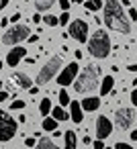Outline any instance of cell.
Wrapping results in <instances>:
<instances>
[{
	"instance_id": "cell-20",
	"label": "cell",
	"mask_w": 137,
	"mask_h": 149,
	"mask_svg": "<svg viewBox=\"0 0 137 149\" xmlns=\"http://www.w3.org/2000/svg\"><path fill=\"white\" fill-rule=\"evenodd\" d=\"M51 100L49 98H41V102H39V112L41 114H51Z\"/></svg>"
},
{
	"instance_id": "cell-40",
	"label": "cell",
	"mask_w": 137,
	"mask_h": 149,
	"mask_svg": "<svg viewBox=\"0 0 137 149\" xmlns=\"http://www.w3.org/2000/svg\"><path fill=\"white\" fill-rule=\"evenodd\" d=\"M131 139H133V141H137V129H133V131H131Z\"/></svg>"
},
{
	"instance_id": "cell-44",
	"label": "cell",
	"mask_w": 137,
	"mask_h": 149,
	"mask_svg": "<svg viewBox=\"0 0 137 149\" xmlns=\"http://www.w3.org/2000/svg\"><path fill=\"white\" fill-rule=\"evenodd\" d=\"M104 149H113V147H104Z\"/></svg>"
},
{
	"instance_id": "cell-9",
	"label": "cell",
	"mask_w": 137,
	"mask_h": 149,
	"mask_svg": "<svg viewBox=\"0 0 137 149\" xmlns=\"http://www.w3.org/2000/svg\"><path fill=\"white\" fill-rule=\"evenodd\" d=\"M133 120H135V112H133L131 108H119V110L115 112V125H117V129H121V131H127V129L133 125Z\"/></svg>"
},
{
	"instance_id": "cell-31",
	"label": "cell",
	"mask_w": 137,
	"mask_h": 149,
	"mask_svg": "<svg viewBox=\"0 0 137 149\" xmlns=\"http://www.w3.org/2000/svg\"><path fill=\"white\" fill-rule=\"evenodd\" d=\"M57 2H59V6H62L64 10H68V8H70V0H57Z\"/></svg>"
},
{
	"instance_id": "cell-14",
	"label": "cell",
	"mask_w": 137,
	"mask_h": 149,
	"mask_svg": "<svg viewBox=\"0 0 137 149\" xmlns=\"http://www.w3.org/2000/svg\"><path fill=\"white\" fill-rule=\"evenodd\" d=\"M113 86H115V78L113 76H104V80H100V94L106 96L108 92H113Z\"/></svg>"
},
{
	"instance_id": "cell-29",
	"label": "cell",
	"mask_w": 137,
	"mask_h": 149,
	"mask_svg": "<svg viewBox=\"0 0 137 149\" xmlns=\"http://www.w3.org/2000/svg\"><path fill=\"white\" fill-rule=\"evenodd\" d=\"M25 145H27V147H35V145H37V141H35L33 137H29V139H25Z\"/></svg>"
},
{
	"instance_id": "cell-13",
	"label": "cell",
	"mask_w": 137,
	"mask_h": 149,
	"mask_svg": "<svg viewBox=\"0 0 137 149\" xmlns=\"http://www.w3.org/2000/svg\"><path fill=\"white\" fill-rule=\"evenodd\" d=\"M10 80H13L19 88H27V90H29V88L33 86V84H31V78H29L27 74H13V78H10Z\"/></svg>"
},
{
	"instance_id": "cell-15",
	"label": "cell",
	"mask_w": 137,
	"mask_h": 149,
	"mask_svg": "<svg viewBox=\"0 0 137 149\" xmlns=\"http://www.w3.org/2000/svg\"><path fill=\"white\" fill-rule=\"evenodd\" d=\"M98 106H100V98L96 96H88L82 100V110H96Z\"/></svg>"
},
{
	"instance_id": "cell-11",
	"label": "cell",
	"mask_w": 137,
	"mask_h": 149,
	"mask_svg": "<svg viewBox=\"0 0 137 149\" xmlns=\"http://www.w3.org/2000/svg\"><path fill=\"white\" fill-rule=\"evenodd\" d=\"M25 55H27V49L17 45L15 49L8 51V55H6V63H8V65H19V61H21Z\"/></svg>"
},
{
	"instance_id": "cell-23",
	"label": "cell",
	"mask_w": 137,
	"mask_h": 149,
	"mask_svg": "<svg viewBox=\"0 0 137 149\" xmlns=\"http://www.w3.org/2000/svg\"><path fill=\"white\" fill-rule=\"evenodd\" d=\"M43 23H45L47 27H55V25H59V17H53V15H47V17H43Z\"/></svg>"
},
{
	"instance_id": "cell-37",
	"label": "cell",
	"mask_w": 137,
	"mask_h": 149,
	"mask_svg": "<svg viewBox=\"0 0 137 149\" xmlns=\"http://www.w3.org/2000/svg\"><path fill=\"white\" fill-rule=\"evenodd\" d=\"M27 41H29V43H35V41H37V35H29V39H27Z\"/></svg>"
},
{
	"instance_id": "cell-10",
	"label": "cell",
	"mask_w": 137,
	"mask_h": 149,
	"mask_svg": "<svg viewBox=\"0 0 137 149\" xmlns=\"http://www.w3.org/2000/svg\"><path fill=\"white\" fill-rule=\"evenodd\" d=\"M113 133V123L106 116H98L96 118V137L98 139H106Z\"/></svg>"
},
{
	"instance_id": "cell-5",
	"label": "cell",
	"mask_w": 137,
	"mask_h": 149,
	"mask_svg": "<svg viewBox=\"0 0 137 149\" xmlns=\"http://www.w3.org/2000/svg\"><path fill=\"white\" fill-rule=\"evenodd\" d=\"M59 68H62V57L59 55H55V57H51L41 70H39V76H37V84L39 86H43V84H47L49 80H53L55 76H57V72H59Z\"/></svg>"
},
{
	"instance_id": "cell-27",
	"label": "cell",
	"mask_w": 137,
	"mask_h": 149,
	"mask_svg": "<svg viewBox=\"0 0 137 149\" xmlns=\"http://www.w3.org/2000/svg\"><path fill=\"white\" fill-rule=\"evenodd\" d=\"M115 149H133V147H131L129 143H121V141H119V143L115 145Z\"/></svg>"
},
{
	"instance_id": "cell-26",
	"label": "cell",
	"mask_w": 137,
	"mask_h": 149,
	"mask_svg": "<svg viewBox=\"0 0 137 149\" xmlns=\"http://www.w3.org/2000/svg\"><path fill=\"white\" fill-rule=\"evenodd\" d=\"M10 108H13V110H21V108H25V100H13Z\"/></svg>"
},
{
	"instance_id": "cell-2",
	"label": "cell",
	"mask_w": 137,
	"mask_h": 149,
	"mask_svg": "<svg viewBox=\"0 0 137 149\" xmlns=\"http://www.w3.org/2000/svg\"><path fill=\"white\" fill-rule=\"evenodd\" d=\"M98 82H100V70H98L96 65H86V68L76 76L74 88H76V92L86 94V92H92V90L98 86Z\"/></svg>"
},
{
	"instance_id": "cell-38",
	"label": "cell",
	"mask_w": 137,
	"mask_h": 149,
	"mask_svg": "<svg viewBox=\"0 0 137 149\" xmlns=\"http://www.w3.org/2000/svg\"><path fill=\"white\" fill-rule=\"evenodd\" d=\"M29 92H31V94H37V92H39V88H37V86H31V88H29Z\"/></svg>"
},
{
	"instance_id": "cell-35",
	"label": "cell",
	"mask_w": 137,
	"mask_h": 149,
	"mask_svg": "<svg viewBox=\"0 0 137 149\" xmlns=\"http://www.w3.org/2000/svg\"><path fill=\"white\" fill-rule=\"evenodd\" d=\"M8 2H10V0H0V10H2V8H4Z\"/></svg>"
},
{
	"instance_id": "cell-7",
	"label": "cell",
	"mask_w": 137,
	"mask_h": 149,
	"mask_svg": "<svg viewBox=\"0 0 137 149\" xmlns=\"http://www.w3.org/2000/svg\"><path fill=\"white\" fill-rule=\"evenodd\" d=\"M68 35L74 37L78 43H86V41H88V23L82 21V19L72 21L70 27H68Z\"/></svg>"
},
{
	"instance_id": "cell-43",
	"label": "cell",
	"mask_w": 137,
	"mask_h": 149,
	"mask_svg": "<svg viewBox=\"0 0 137 149\" xmlns=\"http://www.w3.org/2000/svg\"><path fill=\"white\" fill-rule=\"evenodd\" d=\"M2 68H4V63H2V61H0V70H2Z\"/></svg>"
},
{
	"instance_id": "cell-39",
	"label": "cell",
	"mask_w": 137,
	"mask_h": 149,
	"mask_svg": "<svg viewBox=\"0 0 137 149\" xmlns=\"http://www.w3.org/2000/svg\"><path fill=\"white\" fill-rule=\"evenodd\" d=\"M129 68V72H137V63H131V65H127Z\"/></svg>"
},
{
	"instance_id": "cell-25",
	"label": "cell",
	"mask_w": 137,
	"mask_h": 149,
	"mask_svg": "<svg viewBox=\"0 0 137 149\" xmlns=\"http://www.w3.org/2000/svg\"><path fill=\"white\" fill-rule=\"evenodd\" d=\"M59 25H70V15H68V10H64V13L59 15Z\"/></svg>"
},
{
	"instance_id": "cell-41",
	"label": "cell",
	"mask_w": 137,
	"mask_h": 149,
	"mask_svg": "<svg viewBox=\"0 0 137 149\" xmlns=\"http://www.w3.org/2000/svg\"><path fill=\"white\" fill-rule=\"evenodd\" d=\"M129 2H131V0H121V4H123V6H129Z\"/></svg>"
},
{
	"instance_id": "cell-6",
	"label": "cell",
	"mask_w": 137,
	"mask_h": 149,
	"mask_svg": "<svg viewBox=\"0 0 137 149\" xmlns=\"http://www.w3.org/2000/svg\"><path fill=\"white\" fill-rule=\"evenodd\" d=\"M17 135V123L10 114L0 108V141H10Z\"/></svg>"
},
{
	"instance_id": "cell-3",
	"label": "cell",
	"mask_w": 137,
	"mask_h": 149,
	"mask_svg": "<svg viewBox=\"0 0 137 149\" xmlns=\"http://www.w3.org/2000/svg\"><path fill=\"white\" fill-rule=\"evenodd\" d=\"M88 53L96 59H104L110 55V39L102 29L92 33V37L88 39Z\"/></svg>"
},
{
	"instance_id": "cell-1",
	"label": "cell",
	"mask_w": 137,
	"mask_h": 149,
	"mask_svg": "<svg viewBox=\"0 0 137 149\" xmlns=\"http://www.w3.org/2000/svg\"><path fill=\"white\" fill-rule=\"evenodd\" d=\"M104 25L117 33H131V19L125 15L121 0H104Z\"/></svg>"
},
{
	"instance_id": "cell-28",
	"label": "cell",
	"mask_w": 137,
	"mask_h": 149,
	"mask_svg": "<svg viewBox=\"0 0 137 149\" xmlns=\"http://www.w3.org/2000/svg\"><path fill=\"white\" fill-rule=\"evenodd\" d=\"M129 19L131 21H137V8H129Z\"/></svg>"
},
{
	"instance_id": "cell-8",
	"label": "cell",
	"mask_w": 137,
	"mask_h": 149,
	"mask_svg": "<svg viewBox=\"0 0 137 149\" xmlns=\"http://www.w3.org/2000/svg\"><path fill=\"white\" fill-rule=\"evenodd\" d=\"M78 70H80V65L76 63V61H72V63H68L59 74H57V84L59 86H70L74 80H76V76H78Z\"/></svg>"
},
{
	"instance_id": "cell-17",
	"label": "cell",
	"mask_w": 137,
	"mask_h": 149,
	"mask_svg": "<svg viewBox=\"0 0 137 149\" xmlns=\"http://www.w3.org/2000/svg\"><path fill=\"white\" fill-rule=\"evenodd\" d=\"M35 149H59V147H57L49 137H41V139H39V143L35 145Z\"/></svg>"
},
{
	"instance_id": "cell-42",
	"label": "cell",
	"mask_w": 137,
	"mask_h": 149,
	"mask_svg": "<svg viewBox=\"0 0 137 149\" xmlns=\"http://www.w3.org/2000/svg\"><path fill=\"white\" fill-rule=\"evenodd\" d=\"M72 2H76V4H82V2H84V0H72Z\"/></svg>"
},
{
	"instance_id": "cell-24",
	"label": "cell",
	"mask_w": 137,
	"mask_h": 149,
	"mask_svg": "<svg viewBox=\"0 0 137 149\" xmlns=\"http://www.w3.org/2000/svg\"><path fill=\"white\" fill-rule=\"evenodd\" d=\"M70 102H72L70 94H68L66 90H62V92H59V104H62V106H70Z\"/></svg>"
},
{
	"instance_id": "cell-19",
	"label": "cell",
	"mask_w": 137,
	"mask_h": 149,
	"mask_svg": "<svg viewBox=\"0 0 137 149\" xmlns=\"http://www.w3.org/2000/svg\"><path fill=\"white\" fill-rule=\"evenodd\" d=\"M84 6H86V10L96 13V10H100V8H102V0H86Z\"/></svg>"
},
{
	"instance_id": "cell-22",
	"label": "cell",
	"mask_w": 137,
	"mask_h": 149,
	"mask_svg": "<svg viewBox=\"0 0 137 149\" xmlns=\"http://www.w3.org/2000/svg\"><path fill=\"white\" fill-rule=\"evenodd\" d=\"M43 129H45V131H55V129H57V120H55L53 116H51V118L47 116V118L43 120Z\"/></svg>"
},
{
	"instance_id": "cell-34",
	"label": "cell",
	"mask_w": 137,
	"mask_h": 149,
	"mask_svg": "<svg viewBox=\"0 0 137 149\" xmlns=\"http://www.w3.org/2000/svg\"><path fill=\"white\" fill-rule=\"evenodd\" d=\"M19 19H21V15H19V13H15V15L10 17V21H13V23H19Z\"/></svg>"
},
{
	"instance_id": "cell-4",
	"label": "cell",
	"mask_w": 137,
	"mask_h": 149,
	"mask_svg": "<svg viewBox=\"0 0 137 149\" xmlns=\"http://www.w3.org/2000/svg\"><path fill=\"white\" fill-rule=\"evenodd\" d=\"M29 33L31 29L27 25H13L4 35H2V43L4 45H17V43H23L29 39Z\"/></svg>"
},
{
	"instance_id": "cell-18",
	"label": "cell",
	"mask_w": 137,
	"mask_h": 149,
	"mask_svg": "<svg viewBox=\"0 0 137 149\" xmlns=\"http://www.w3.org/2000/svg\"><path fill=\"white\" fill-rule=\"evenodd\" d=\"M51 114H53V118H55V120H68V118H70V112H66L62 106L51 108Z\"/></svg>"
},
{
	"instance_id": "cell-32",
	"label": "cell",
	"mask_w": 137,
	"mask_h": 149,
	"mask_svg": "<svg viewBox=\"0 0 137 149\" xmlns=\"http://www.w3.org/2000/svg\"><path fill=\"white\" fill-rule=\"evenodd\" d=\"M131 102H133V104L137 106V86H135V90L131 92Z\"/></svg>"
},
{
	"instance_id": "cell-16",
	"label": "cell",
	"mask_w": 137,
	"mask_h": 149,
	"mask_svg": "<svg viewBox=\"0 0 137 149\" xmlns=\"http://www.w3.org/2000/svg\"><path fill=\"white\" fill-rule=\"evenodd\" d=\"M64 141H66V149H76V145H78V137H76L74 131H66Z\"/></svg>"
},
{
	"instance_id": "cell-33",
	"label": "cell",
	"mask_w": 137,
	"mask_h": 149,
	"mask_svg": "<svg viewBox=\"0 0 137 149\" xmlns=\"http://www.w3.org/2000/svg\"><path fill=\"white\" fill-rule=\"evenodd\" d=\"M8 98V92H4V90H0V102H4Z\"/></svg>"
},
{
	"instance_id": "cell-36",
	"label": "cell",
	"mask_w": 137,
	"mask_h": 149,
	"mask_svg": "<svg viewBox=\"0 0 137 149\" xmlns=\"http://www.w3.org/2000/svg\"><path fill=\"white\" fill-rule=\"evenodd\" d=\"M41 19H43V17H39V13H37V15H33V23H39Z\"/></svg>"
},
{
	"instance_id": "cell-30",
	"label": "cell",
	"mask_w": 137,
	"mask_h": 149,
	"mask_svg": "<svg viewBox=\"0 0 137 149\" xmlns=\"http://www.w3.org/2000/svg\"><path fill=\"white\" fill-rule=\"evenodd\" d=\"M92 145H94V149H104V143H102V139H96Z\"/></svg>"
},
{
	"instance_id": "cell-21",
	"label": "cell",
	"mask_w": 137,
	"mask_h": 149,
	"mask_svg": "<svg viewBox=\"0 0 137 149\" xmlns=\"http://www.w3.org/2000/svg\"><path fill=\"white\" fill-rule=\"evenodd\" d=\"M55 4V0H35V8L37 10H49Z\"/></svg>"
},
{
	"instance_id": "cell-12",
	"label": "cell",
	"mask_w": 137,
	"mask_h": 149,
	"mask_svg": "<svg viewBox=\"0 0 137 149\" xmlns=\"http://www.w3.org/2000/svg\"><path fill=\"white\" fill-rule=\"evenodd\" d=\"M70 118L74 123H82L84 114H82V104L80 102H70Z\"/></svg>"
}]
</instances>
